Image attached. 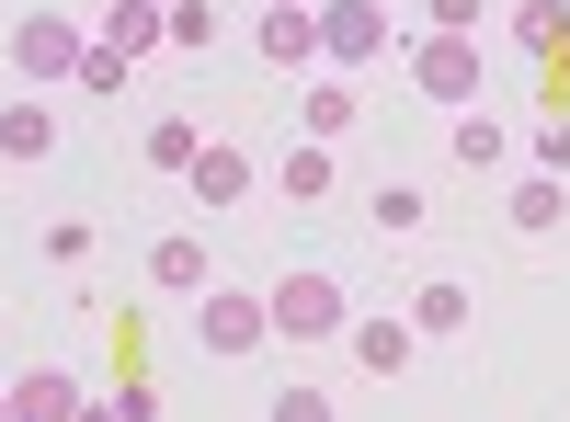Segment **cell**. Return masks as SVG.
Instances as JSON below:
<instances>
[{
    "instance_id": "obj_25",
    "label": "cell",
    "mask_w": 570,
    "mask_h": 422,
    "mask_svg": "<svg viewBox=\"0 0 570 422\" xmlns=\"http://www.w3.org/2000/svg\"><path fill=\"white\" fill-rule=\"evenodd\" d=\"M263 422H331V389H285V400H274Z\"/></svg>"
},
{
    "instance_id": "obj_8",
    "label": "cell",
    "mask_w": 570,
    "mask_h": 422,
    "mask_svg": "<svg viewBox=\"0 0 570 422\" xmlns=\"http://www.w3.org/2000/svg\"><path fill=\"white\" fill-rule=\"evenodd\" d=\"M297 137H320V149H343V137H354V80H343V69H320V80L297 91Z\"/></svg>"
},
{
    "instance_id": "obj_5",
    "label": "cell",
    "mask_w": 570,
    "mask_h": 422,
    "mask_svg": "<svg viewBox=\"0 0 570 422\" xmlns=\"http://www.w3.org/2000/svg\"><path fill=\"white\" fill-rule=\"evenodd\" d=\"M195 343H206V354H263V343H274V308H263L252 286H206V297H195Z\"/></svg>"
},
{
    "instance_id": "obj_27",
    "label": "cell",
    "mask_w": 570,
    "mask_h": 422,
    "mask_svg": "<svg viewBox=\"0 0 570 422\" xmlns=\"http://www.w3.org/2000/svg\"><path fill=\"white\" fill-rule=\"evenodd\" d=\"M263 12H320V0H263Z\"/></svg>"
},
{
    "instance_id": "obj_19",
    "label": "cell",
    "mask_w": 570,
    "mask_h": 422,
    "mask_svg": "<svg viewBox=\"0 0 570 422\" xmlns=\"http://www.w3.org/2000/svg\"><path fill=\"white\" fill-rule=\"evenodd\" d=\"M365 217H376V241H411V228L434 217V206H422V183H376V195H365Z\"/></svg>"
},
{
    "instance_id": "obj_11",
    "label": "cell",
    "mask_w": 570,
    "mask_h": 422,
    "mask_svg": "<svg viewBox=\"0 0 570 422\" xmlns=\"http://www.w3.org/2000/svg\"><path fill=\"white\" fill-rule=\"evenodd\" d=\"M0 160H12V171H23V160H58V115H46L35 91H12V104H0Z\"/></svg>"
},
{
    "instance_id": "obj_18",
    "label": "cell",
    "mask_w": 570,
    "mask_h": 422,
    "mask_svg": "<svg viewBox=\"0 0 570 422\" xmlns=\"http://www.w3.org/2000/svg\"><path fill=\"white\" fill-rule=\"evenodd\" d=\"M263 58L274 69H308L320 58V12H263Z\"/></svg>"
},
{
    "instance_id": "obj_1",
    "label": "cell",
    "mask_w": 570,
    "mask_h": 422,
    "mask_svg": "<svg viewBox=\"0 0 570 422\" xmlns=\"http://www.w3.org/2000/svg\"><path fill=\"white\" fill-rule=\"evenodd\" d=\"M263 308H274V343H343V332H354V297H343V274H320V263L274 274V286H263Z\"/></svg>"
},
{
    "instance_id": "obj_22",
    "label": "cell",
    "mask_w": 570,
    "mask_h": 422,
    "mask_svg": "<svg viewBox=\"0 0 570 422\" xmlns=\"http://www.w3.org/2000/svg\"><path fill=\"white\" fill-rule=\"evenodd\" d=\"M422 23H434V35H480L491 0H422Z\"/></svg>"
},
{
    "instance_id": "obj_26",
    "label": "cell",
    "mask_w": 570,
    "mask_h": 422,
    "mask_svg": "<svg viewBox=\"0 0 570 422\" xmlns=\"http://www.w3.org/2000/svg\"><path fill=\"white\" fill-rule=\"evenodd\" d=\"M80 422H137V411L126 400H80Z\"/></svg>"
},
{
    "instance_id": "obj_3",
    "label": "cell",
    "mask_w": 570,
    "mask_h": 422,
    "mask_svg": "<svg viewBox=\"0 0 570 422\" xmlns=\"http://www.w3.org/2000/svg\"><path fill=\"white\" fill-rule=\"evenodd\" d=\"M0 46H12V69H23V80H80V58H91V35H80L69 12H23Z\"/></svg>"
},
{
    "instance_id": "obj_12",
    "label": "cell",
    "mask_w": 570,
    "mask_h": 422,
    "mask_svg": "<svg viewBox=\"0 0 570 422\" xmlns=\"http://www.w3.org/2000/svg\"><path fill=\"white\" fill-rule=\"evenodd\" d=\"M502 12H513V35H525V58H570V0H502Z\"/></svg>"
},
{
    "instance_id": "obj_9",
    "label": "cell",
    "mask_w": 570,
    "mask_h": 422,
    "mask_svg": "<svg viewBox=\"0 0 570 422\" xmlns=\"http://www.w3.org/2000/svg\"><path fill=\"white\" fill-rule=\"evenodd\" d=\"M343 343H354V365H365V377H400V365L422 354V332H411V320H400V308H376V320H354V332H343Z\"/></svg>"
},
{
    "instance_id": "obj_20",
    "label": "cell",
    "mask_w": 570,
    "mask_h": 422,
    "mask_svg": "<svg viewBox=\"0 0 570 422\" xmlns=\"http://www.w3.org/2000/svg\"><path fill=\"white\" fill-rule=\"evenodd\" d=\"M195 115H149V171H195Z\"/></svg>"
},
{
    "instance_id": "obj_28",
    "label": "cell",
    "mask_w": 570,
    "mask_h": 422,
    "mask_svg": "<svg viewBox=\"0 0 570 422\" xmlns=\"http://www.w3.org/2000/svg\"><path fill=\"white\" fill-rule=\"evenodd\" d=\"M0 422H23V411H12V389H0Z\"/></svg>"
},
{
    "instance_id": "obj_2",
    "label": "cell",
    "mask_w": 570,
    "mask_h": 422,
    "mask_svg": "<svg viewBox=\"0 0 570 422\" xmlns=\"http://www.w3.org/2000/svg\"><path fill=\"white\" fill-rule=\"evenodd\" d=\"M480 35H422L411 46V91H422V104H445V115H468V104H480Z\"/></svg>"
},
{
    "instance_id": "obj_10",
    "label": "cell",
    "mask_w": 570,
    "mask_h": 422,
    "mask_svg": "<svg viewBox=\"0 0 570 422\" xmlns=\"http://www.w3.org/2000/svg\"><path fill=\"white\" fill-rule=\"evenodd\" d=\"M400 320H411V332H422V343H456V332H468V320H480V297H468V286H456V274H434V286H411V308H400Z\"/></svg>"
},
{
    "instance_id": "obj_7",
    "label": "cell",
    "mask_w": 570,
    "mask_h": 422,
    "mask_svg": "<svg viewBox=\"0 0 570 422\" xmlns=\"http://www.w3.org/2000/svg\"><path fill=\"white\" fill-rule=\"evenodd\" d=\"M183 195H195L206 217H228V206L252 195V149H228V137H206V149H195V171H183Z\"/></svg>"
},
{
    "instance_id": "obj_24",
    "label": "cell",
    "mask_w": 570,
    "mask_h": 422,
    "mask_svg": "<svg viewBox=\"0 0 570 422\" xmlns=\"http://www.w3.org/2000/svg\"><path fill=\"white\" fill-rule=\"evenodd\" d=\"M537 171H559V183H570V115H548V126H537Z\"/></svg>"
},
{
    "instance_id": "obj_17",
    "label": "cell",
    "mask_w": 570,
    "mask_h": 422,
    "mask_svg": "<svg viewBox=\"0 0 570 422\" xmlns=\"http://www.w3.org/2000/svg\"><path fill=\"white\" fill-rule=\"evenodd\" d=\"M104 46H115V58H149V46H171V12H149V0H115Z\"/></svg>"
},
{
    "instance_id": "obj_4",
    "label": "cell",
    "mask_w": 570,
    "mask_h": 422,
    "mask_svg": "<svg viewBox=\"0 0 570 422\" xmlns=\"http://www.w3.org/2000/svg\"><path fill=\"white\" fill-rule=\"evenodd\" d=\"M320 58L331 69H376V58H389V0H320Z\"/></svg>"
},
{
    "instance_id": "obj_16",
    "label": "cell",
    "mask_w": 570,
    "mask_h": 422,
    "mask_svg": "<svg viewBox=\"0 0 570 422\" xmlns=\"http://www.w3.org/2000/svg\"><path fill=\"white\" fill-rule=\"evenodd\" d=\"M274 195H285V206H320V195H331V149H320V137H297V149H285Z\"/></svg>"
},
{
    "instance_id": "obj_30",
    "label": "cell",
    "mask_w": 570,
    "mask_h": 422,
    "mask_svg": "<svg viewBox=\"0 0 570 422\" xmlns=\"http://www.w3.org/2000/svg\"><path fill=\"white\" fill-rule=\"evenodd\" d=\"M149 12H171V0H149Z\"/></svg>"
},
{
    "instance_id": "obj_14",
    "label": "cell",
    "mask_w": 570,
    "mask_h": 422,
    "mask_svg": "<svg viewBox=\"0 0 570 422\" xmlns=\"http://www.w3.org/2000/svg\"><path fill=\"white\" fill-rule=\"evenodd\" d=\"M502 217L525 228V241H548V228L570 217V183H559V171H525V183H513V206H502Z\"/></svg>"
},
{
    "instance_id": "obj_15",
    "label": "cell",
    "mask_w": 570,
    "mask_h": 422,
    "mask_svg": "<svg viewBox=\"0 0 570 422\" xmlns=\"http://www.w3.org/2000/svg\"><path fill=\"white\" fill-rule=\"evenodd\" d=\"M12 411H23V422H80V377H58V365H23Z\"/></svg>"
},
{
    "instance_id": "obj_6",
    "label": "cell",
    "mask_w": 570,
    "mask_h": 422,
    "mask_svg": "<svg viewBox=\"0 0 570 422\" xmlns=\"http://www.w3.org/2000/svg\"><path fill=\"white\" fill-rule=\"evenodd\" d=\"M137 274H149L160 297H183V308H195V297L217 286V263H206V241H195V228H160V241H149V263H137Z\"/></svg>"
},
{
    "instance_id": "obj_23",
    "label": "cell",
    "mask_w": 570,
    "mask_h": 422,
    "mask_svg": "<svg viewBox=\"0 0 570 422\" xmlns=\"http://www.w3.org/2000/svg\"><path fill=\"white\" fill-rule=\"evenodd\" d=\"M206 35H217L206 0H171V46H183V58H206Z\"/></svg>"
},
{
    "instance_id": "obj_21",
    "label": "cell",
    "mask_w": 570,
    "mask_h": 422,
    "mask_svg": "<svg viewBox=\"0 0 570 422\" xmlns=\"http://www.w3.org/2000/svg\"><path fill=\"white\" fill-rule=\"evenodd\" d=\"M126 69H137V58H115V46L91 35V58H80V91H104V104H115V91H126Z\"/></svg>"
},
{
    "instance_id": "obj_13",
    "label": "cell",
    "mask_w": 570,
    "mask_h": 422,
    "mask_svg": "<svg viewBox=\"0 0 570 422\" xmlns=\"http://www.w3.org/2000/svg\"><path fill=\"white\" fill-rule=\"evenodd\" d=\"M445 149H456V171H502V160H513V126H491L480 104H468V115L445 126Z\"/></svg>"
},
{
    "instance_id": "obj_29",
    "label": "cell",
    "mask_w": 570,
    "mask_h": 422,
    "mask_svg": "<svg viewBox=\"0 0 570 422\" xmlns=\"http://www.w3.org/2000/svg\"><path fill=\"white\" fill-rule=\"evenodd\" d=\"M548 80H559V91H570V58H559V69H548Z\"/></svg>"
}]
</instances>
